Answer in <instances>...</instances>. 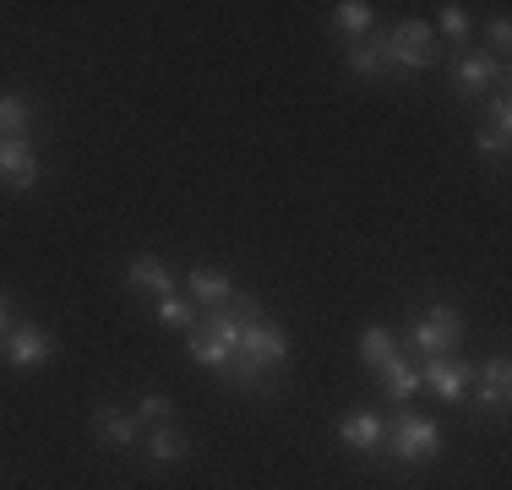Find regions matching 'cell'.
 I'll list each match as a JSON object with an SVG mask.
<instances>
[{"mask_svg": "<svg viewBox=\"0 0 512 490\" xmlns=\"http://www.w3.org/2000/svg\"><path fill=\"white\" fill-rule=\"evenodd\" d=\"M55 354H60V338L44 333V327H33V322H17L0 338V360H6L11 371H44V365H55Z\"/></svg>", "mask_w": 512, "mask_h": 490, "instance_id": "cell-5", "label": "cell"}, {"mask_svg": "<svg viewBox=\"0 0 512 490\" xmlns=\"http://www.w3.org/2000/svg\"><path fill=\"white\" fill-rule=\"evenodd\" d=\"M447 82H453V93L463 98V104H474L480 93H507V60L485 55V49H458L453 55V71H447Z\"/></svg>", "mask_w": 512, "mask_h": 490, "instance_id": "cell-4", "label": "cell"}, {"mask_svg": "<svg viewBox=\"0 0 512 490\" xmlns=\"http://www.w3.org/2000/svg\"><path fill=\"white\" fill-rule=\"evenodd\" d=\"M382 452L393 458V469H425V463L442 458V425L414 414V409H398L393 420H387Z\"/></svg>", "mask_w": 512, "mask_h": 490, "instance_id": "cell-2", "label": "cell"}, {"mask_svg": "<svg viewBox=\"0 0 512 490\" xmlns=\"http://www.w3.org/2000/svg\"><path fill=\"white\" fill-rule=\"evenodd\" d=\"M512 126V104H507V93H496L491 98V131H507Z\"/></svg>", "mask_w": 512, "mask_h": 490, "instance_id": "cell-27", "label": "cell"}, {"mask_svg": "<svg viewBox=\"0 0 512 490\" xmlns=\"http://www.w3.org/2000/svg\"><path fill=\"white\" fill-rule=\"evenodd\" d=\"M11 327H17V300H11L6 289H0V338H6Z\"/></svg>", "mask_w": 512, "mask_h": 490, "instance_id": "cell-28", "label": "cell"}, {"mask_svg": "<svg viewBox=\"0 0 512 490\" xmlns=\"http://www.w3.org/2000/svg\"><path fill=\"white\" fill-rule=\"evenodd\" d=\"M398 349H404V343H398L393 327H365V333H360V365H365V371H382Z\"/></svg>", "mask_w": 512, "mask_h": 490, "instance_id": "cell-21", "label": "cell"}, {"mask_svg": "<svg viewBox=\"0 0 512 490\" xmlns=\"http://www.w3.org/2000/svg\"><path fill=\"white\" fill-rule=\"evenodd\" d=\"M474 382V365L469 360H420V387H431L442 403H463Z\"/></svg>", "mask_w": 512, "mask_h": 490, "instance_id": "cell-8", "label": "cell"}, {"mask_svg": "<svg viewBox=\"0 0 512 490\" xmlns=\"http://www.w3.org/2000/svg\"><path fill=\"white\" fill-rule=\"evenodd\" d=\"M142 431H148V425L131 409H120V403H99V409H93V436H99L104 447H142Z\"/></svg>", "mask_w": 512, "mask_h": 490, "instance_id": "cell-10", "label": "cell"}, {"mask_svg": "<svg viewBox=\"0 0 512 490\" xmlns=\"http://www.w3.org/2000/svg\"><path fill=\"white\" fill-rule=\"evenodd\" d=\"M485 44H491L485 55H496V60H502L507 49H512V22H507V17H496V22H491V33H485Z\"/></svg>", "mask_w": 512, "mask_h": 490, "instance_id": "cell-26", "label": "cell"}, {"mask_svg": "<svg viewBox=\"0 0 512 490\" xmlns=\"http://www.w3.org/2000/svg\"><path fill=\"white\" fill-rule=\"evenodd\" d=\"M371 28H376V6H365V0H338L333 6V33H344L349 44L365 39Z\"/></svg>", "mask_w": 512, "mask_h": 490, "instance_id": "cell-19", "label": "cell"}, {"mask_svg": "<svg viewBox=\"0 0 512 490\" xmlns=\"http://www.w3.org/2000/svg\"><path fill=\"white\" fill-rule=\"evenodd\" d=\"M137 420L142 425H175V403L153 387V392H142V398H137Z\"/></svg>", "mask_w": 512, "mask_h": 490, "instance_id": "cell-24", "label": "cell"}, {"mask_svg": "<svg viewBox=\"0 0 512 490\" xmlns=\"http://www.w3.org/2000/svg\"><path fill=\"white\" fill-rule=\"evenodd\" d=\"M349 71H355V77H398V71H393V55H387V39H382V33H376V39H355V44H349Z\"/></svg>", "mask_w": 512, "mask_h": 490, "instance_id": "cell-17", "label": "cell"}, {"mask_svg": "<svg viewBox=\"0 0 512 490\" xmlns=\"http://www.w3.org/2000/svg\"><path fill=\"white\" fill-rule=\"evenodd\" d=\"M0 180L11 191H33L39 186V153L28 142H0Z\"/></svg>", "mask_w": 512, "mask_h": 490, "instance_id": "cell-16", "label": "cell"}, {"mask_svg": "<svg viewBox=\"0 0 512 490\" xmlns=\"http://www.w3.org/2000/svg\"><path fill=\"white\" fill-rule=\"evenodd\" d=\"M376 392H382L387 403H398V409H409V403L420 398V360H409V354L398 349L393 360L376 371Z\"/></svg>", "mask_w": 512, "mask_h": 490, "instance_id": "cell-9", "label": "cell"}, {"mask_svg": "<svg viewBox=\"0 0 512 490\" xmlns=\"http://www.w3.org/2000/svg\"><path fill=\"white\" fill-rule=\"evenodd\" d=\"M240 354H251V360L273 365V371H284L289 365V333L278 322H240Z\"/></svg>", "mask_w": 512, "mask_h": 490, "instance_id": "cell-7", "label": "cell"}, {"mask_svg": "<svg viewBox=\"0 0 512 490\" xmlns=\"http://www.w3.org/2000/svg\"><path fill=\"white\" fill-rule=\"evenodd\" d=\"M153 322H158V327H169V333H197L202 311L186 300V294H164V300L153 305Z\"/></svg>", "mask_w": 512, "mask_h": 490, "instance_id": "cell-18", "label": "cell"}, {"mask_svg": "<svg viewBox=\"0 0 512 490\" xmlns=\"http://www.w3.org/2000/svg\"><path fill=\"white\" fill-rule=\"evenodd\" d=\"M474 158H507V131L474 126Z\"/></svg>", "mask_w": 512, "mask_h": 490, "instance_id": "cell-25", "label": "cell"}, {"mask_svg": "<svg viewBox=\"0 0 512 490\" xmlns=\"http://www.w3.org/2000/svg\"><path fill=\"white\" fill-rule=\"evenodd\" d=\"M142 452H148V463H158V469H175V463L191 458V436L175 425H148L142 431Z\"/></svg>", "mask_w": 512, "mask_h": 490, "instance_id": "cell-13", "label": "cell"}, {"mask_svg": "<svg viewBox=\"0 0 512 490\" xmlns=\"http://www.w3.org/2000/svg\"><path fill=\"white\" fill-rule=\"evenodd\" d=\"M382 436H387V420L376 409H360V414H344L338 420V441L360 458H382Z\"/></svg>", "mask_w": 512, "mask_h": 490, "instance_id": "cell-11", "label": "cell"}, {"mask_svg": "<svg viewBox=\"0 0 512 490\" xmlns=\"http://www.w3.org/2000/svg\"><path fill=\"white\" fill-rule=\"evenodd\" d=\"M186 300L197 305V311H218V305H229L235 300V284H229V273L224 267H207V262H197L186 273Z\"/></svg>", "mask_w": 512, "mask_h": 490, "instance_id": "cell-12", "label": "cell"}, {"mask_svg": "<svg viewBox=\"0 0 512 490\" xmlns=\"http://www.w3.org/2000/svg\"><path fill=\"white\" fill-rule=\"evenodd\" d=\"M186 349H191V360H197L202 365V371H224V365H229V354H235V349H229V343H218L213 333H202V327H197V333H186Z\"/></svg>", "mask_w": 512, "mask_h": 490, "instance_id": "cell-22", "label": "cell"}, {"mask_svg": "<svg viewBox=\"0 0 512 490\" xmlns=\"http://www.w3.org/2000/svg\"><path fill=\"white\" fill-rule=\"evenodd\" d=\"M218 382H229L235 392H251V398H273L278 387H284V371H273V365L251 360V354H229V365L218 371Z\"/></svg>", "mask_w": 512, "mask_h": 490, "instance_id": "cell-6", "label": "cell"}, {"mask_svg": "<svg viewBox=\"0 0 512 490\" xmlns=\"http://www.w3.org/2000/svg\"><path fill=\"white\" fill-rule=\"evenodd\" d=\"M382 39H387V55H393V71H398V77L436 71V60H442V39H436V28H431V22H420V17L393 22Z\"/></svg>", "mask_w": 512, "mask_h": 490, "instance_id": "cell-3", "label": "cell"}, {"mask_svg": "<svg viewBox=\"0 0 512 490\" xmlns=\"http://www.w3.org/2000/svg\"><path fill=\"white\" fill-rule=\"evenodd\" d=\"M33 131V109L22 93H0V142H28Z\"/></svg>", "mask_w": 512, "mask_h": 490, "instance_id": "cell-20", "label": "cell"}, {"mask_svg": "<svg viewBox=\"0 0 512 490\" xmlns=\"http://www.w3.org/2000/svg\"><path fill=\"white\" fill-rule=\"evenodd\" d=\"M126 289L164 300V294H175V267L164 256H137V262H126Z\"/></svg>", "mask_w": 512, "mask_h": 490, "instance_id": "cell-15", "label": "cell"}, {"mask_svg": "<svg viewBox=\"0 0 512 490\" xmlns=\"http://www.w3.org/2000/svg\"><path fill=\"white\" fill-rule=\"evenodd\" d=\"M436 22H442V39L453 49H469L474 22H469V11H463V6H442V11H436Z\"/></svg>", "mask_w": 512, "mask_h": 490, "instance_id": "cell-23", "label": "cell"}, {"mask_svg": "<svg viewBox=\"0 0 512 490\" xmlns=\"http://www.w3.org/2000/svg\"><path fill=\"white\" fill-rule=\"evenodd\" d=\"M463 333H469V322H463L458 305L425 300V305H414L409 333L398 338V343H409V360H458Z\"/></svg>", "mask_w": 512, "mask_h": 490, "instance_id": "cell-1", "label": "cell"}, {"mask_svg": "<svg viewBox=\"0 0 512 490\" xmlns=\"http://www.w3.org/2000/svg\"><path fill=\"white\" fill-rule=\"evenodd\" d=\"M507 382H512L507 354H491V360H485V376L474 382V403H469V409L474 414H507Z\"/></svg>", "mask_w": 512, "mask_h": 490, "instance_id": "cell-14", "label": "cell"}]
</instances>
